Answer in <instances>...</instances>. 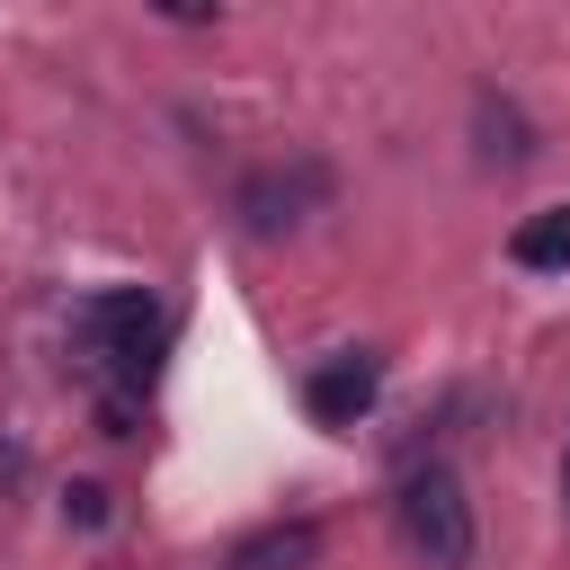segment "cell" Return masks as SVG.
I'll use <instances>...</instances> for the list:
<instances>
[{"mask_svg":"<svg viewBox=\"0 0 570 570\" xmlns=\"http://www.w3.org/2000/svg\"><path fill=\"white\" fill-rule=\"evenodd\" d=\"M481 134H499V142H490V160H525V151H534V142H525V125H517L508 107H490V98H481Z\"/></svg>","mask_w":570,"mask_h":570,"instance_id":"cell-4","label":"cell"},{"mask_svg":"<svg viewBox=\"0 0 570 570\" xmlns=\"http://www.w3.org/2000/svg\"><path fill=\"white\" fill-rule=\"evenodd\" d=\"M508 258L517 267H570V205H543V214H525L517 232H508Z\"/></svg>","mask_w":570,"mask_h":570,"instance_id":"cell-3","label":"cell"},{"mask_svg":"<svg viewBox=\"0 0 570 570\" xmlns=\"http://www.w3.org/2000/svg\"><path fill=\"white\" fill-rule=\"evenodd\" d=\"M401 534H410L436 570H463V561H472V499H463V481H454L445 463H428V472L401 481Z\"/></svg>","mask_w":570,"mask_h":570,"instance_id":"cell-1","label":"cell"},{"mask_svg":"<svg viewBox=\"0 0 570 570\" xmlns=\"http://www.w3.org/2000/svg\"><path fill=\"white\" fill-rule=\"evenodd\" d=\"M160 18H178V27H205V18H214V0H160Z\"/></svg>","mask_w":570,"mask_h":570,"instance_id":"cell-5","label":"cell"},{"mask_svg":"<svg viewBox=\"0 0 570 570\" xmlns=\"http://www.w3.org/2000/svg\"><path fill=\"white\" fill-rule=\"evenodd\" d=\"M374 392H383V356H365V347H356V356H330V365L303 383V401H312L321 428H356V419L374 410Z\"/></svg>","mask_w":570,"mask_h":570,"instance_id":"cell-2","label":"cell"},{"mask_svg":"<svg viewBox=\"0 0 570 570\" xmlns=\"http://www.w3.org/2000/svg\"><path fill=\"white\" fill-rule=\"evenodd\" d=\"M561 490H570V472H561Z\"/></svg>","mask_w":570,"mask_h":570,"instance_id":"cell-6","label":"cell"}]
</instances>
